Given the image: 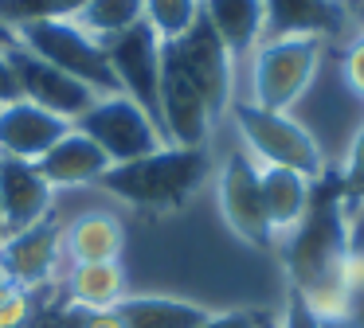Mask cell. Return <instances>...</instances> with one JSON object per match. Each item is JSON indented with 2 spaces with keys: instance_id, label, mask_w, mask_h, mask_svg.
I'll list each match as a JSON object with an SVG mask.
<instances>
[{
  "instance_id": "4",
  "label": "cell",
  "mask_w": 364,
  "mask_h": 328,
  "mask_svg": "<svg viewBox=\"0 0 364 328\" xmlns=\"http://www.w3.org/2000/svg\"><path fill=\"white\" fill-rule=\"evenodd\" d=\"M286 239H290V250H286L290 289L309 293L317 285L337 281V266L348 250L341 192H317V184H314V199H309L306 219Z\"/></svg>"
},
{
  "instance_id": "15",
  "label": "cell",
  "mask_w": 364,
  "mask_h": 328,
  "mask_svg": "<svg viewBox=\"0 0 364 328\" xmlns=\"http://www.w3.org/2000/svg\"><path fill=\"white\" fill-rule=\"evenodd\" d=\"M200 16L215 31L235 67H247L251 51L267 39V4L262 0H200Z\"/></svg>"
},
{
  "instance_id": "27",
  "label": "cell",
  "mask_w": 364,
  "mask_h": 328,
  "mask_svg": "<svg viewBox=\"0 0 364 328\" xmlns=\"http://www.w3.org/2000/svg\"><path fill=\"white\" fill-rule=\"evenodd\" d=\"M364 180V117L353 129V141L345 148V160H341V184H360Z\"/></svg>"
},
{
  "instance_id": "11",
  "label": "cell",
  "mask_w": 364,
  "mask_h": 328,
  "mask_svg": "<svg viewBox=\"0 0 364 328\" xmlns=\"http://www.w3.org/2000/svg\"><path fill=\"white\" fill-rule=\"evenodd\" d=\"M9 59H12V70H16V82H20V98L51 109V114H59L63 121H71V125L95 106L98 94L90 90V86H82L79 78H71V75H63L59 67L43 62L40 55H32L28 47L12 43Z\"/></svg>"
},
{
  "instance_id": "30",
  "label": "cell",
  "mask_w": 364,
  "mask_h": 328,
  "mask_svg": "<svg viewBox=\"0 0 364 328\" xmlns=\"http://www.w3.org/2000/svg\"><path fill=\"white\" fill-rule=\"evenodd\" d=\"M267 312H251V309H231V312H212L200 328H262Z\"/></svg>"
},
{
  "instance_id": "26",
  "label": "cell",
  "mask_w": 364,
  "mask_h": 328,
  "mask_svg": "<svg viewBox=\"0 0 364 328\" xmlns=\"http://www.w3.org/2000/svg\"><path fill=\"white\" fill-rule=\"evenodd\" d=\"M341 78H345L348 94H356L364 102V31L348 39L345 55H341Z\"/></svg>"
},
{
  "instance_id": "3",
  "label": "cell",
  "mask_w": 364,
  "mask_h": 328,
  "mask_svg": "<svg viewBox=\"0 0 364 328\" xmlns=\"http://www.w3.org/2000/svg\"><path fill=\"white\" fill-rule=\"evenodd\" d=\"M228 117L235 121L243 148L255 153V164H270V168H290L306 180H325V148L321 141L309 133L306 121H298L294 114L282 109H262L255 102L235 98V106L228 109Z\"/></svg>"
},
{
  "instance_id": "25",
  "label": "cell",
  "mask_w": 364,
  "mask_h": 328,
  "mask_svg": "<svg viewBox=\"0 0 364 328\" xmlns=\"http://www.w3.org/2000/svg\"><path fill=\"white\" fill-rule=\"evenodd\" d=\"M40 297H43V289L40 293H32L24 285L0 289V328H24L36 317V309H40Z\"/></svg>"
},
{
  "instance_id": "14",
  "label": "cell",
  "mask_w": 364,
  "mask_h": 328,
  "mask_svg": "<svg viewBox=\"0 0 364 328\" xmlns=\"http://www.w3.org/2000/svg\"><path fill=\"white\" fill-rule=\"evenodd\" d=\"M71 129V121H63L59 114L36 106L28 98H16L9 106H0V156H16V160H40L63 133Z\"/></svg>"
},
{
  "instance_id": "9",
  "label": "cell",
  "mask_w": 364,
  "mask_h": 328,
  "mask_svg": "<svg viewBox=\"0 0 364 328\" xmlns=\"http://www.w3.org/2000/svg\"><path fill=\"white\" fill-rule=\"evenodd\" d=\"M157 121L168 145L181 148H208L212 125L220 117L212 114V106L204 102V94L188 82L181 67L161 51V94H157Z\"/></svg>"
},
{
  "instance_id": "35",
  "label": "cell",
  "mask_w": 364,
  "mask_h": 328,
  "mask_svg": "<svg viewBox=\"0 0 364 328\" xmlns=\"http://www.w3.org/2000/svg\"><path fill=\"white\" fill-rule=\"evenodd\" d=\"M0 43H16V39H12L9 31H0Z\"/></svg>"
},
{
  "instance_id": "18",
  "label": "cell",
  "mask_w": 364,
  "mask_h": 328,
  "mask_svg": "<svg viewBox=\"0 0 364 328\" xmlns=\"http://www.w3.org/2000/svg\"><path fill=\"white\" fill-rule=\"evenodd\" d=\"M259 184H262V207H267L270 234H290L306 219L309 199H314V180L298 176L290 168H270L259 164Z\"/></svg>"
},
{
  "instance_id": "22",
  "label": "cell",
  "mask_w": 364,
  "mask_h": 328,
  "mask_svg": "<svg viewBox=\"0 0 364 328\" xmlns=\"http://www.w3.org/2000/svg\"><path fill=\"white\" fill-rule=\"evenodd\" d=\"M75 20L95 39H110V35H118V31L145 20V0H87L75 12Z\"/></svg>"
},
{
  "instance_id": "2",
  "label": "cell",
  "mask_w": 364,
  "mask_h": 328,
  "mask_svg": "<svg viewBox=\"0 0 364 328\" xmlns=\"http://www.w3.org/2000/svg\"><path fill=\"white\" fill-rule=\"evenodd\" d=\"M325 51H329L325 35H267L247 59L243 102L294 114V106L306 98L321 75Z\"/></svg>"
},
{
  "instance_id": "1",
  "label": "cell",
  "mask_w": 364,
  "mask_h": 328,
  "mask_svg": "<svg viewBox=\"0 0 364 328\" xmlns=\"http://www.w3.org/2000/svg\"><path fill=\"white\" fill-rule=\"evenodd\" d=\"M212 172L208 148L161 145L157 153L137 156L129 164H110L98 187L137 211H176L196 199L200 187H208Z\"/></svg>"
},
{
  "instance_id": "12",
  "label": "cell",
  "mask_w": 364,
  "mask_h": 328,
  "mask_svg": "<svg viewBox=\"0 0 364 328\" xmlns=\"http://www.w3.org/2000/svg\"><path fill=\"white\" fill-rule=\"evenodd\" d=\"M55 187L43 180V172L32 160L0 156V226L4 234H16L24 226H36L51 219Z\"/></svg>"
},
{
  "instance_id": "31",
  "label": "cell",
  "mask_w": 364,
  "mask_h": 328,
  "mask_svg": "<svg viewBox=\"0 0 364 328\" xmlns=\"http://www.w3.org/2000/svg\"><path fill=\"white\" fill-rule=\"evenodd\" d=\"M9 47L12 43H0V106H9V102L20 98V82H16V70H12Z\"/></svg>"
},
{
  "instance_id": "13",
  "label": "cell",
  "mask_w": 364,
  "mask_h": 328,
  "mask_svg": "<svg viewBox=\"0 0 364 328\" xmlns=\"http://www.w3.org/2000/svg\"><path fill=\"white\" fill-rule=\"evenodd\" d=\"M0 250L9 258L16 285L40 293V289L55 285V270H59V258H63V226L55 219H43V223L24 226L16 234H4Z\"/></svg>"
},
{
  "instance_id": "17",
  "label": "cell",
  "mask_w": 364,
  "mask_h": 328,
  "mask_svg": "<svg viewBox=\"0 0 364 328\" xmlns=\"http://www.w3.org/2000/svg\"><path fill=\"white\" fill-rule=\"evenodd\" d=\"M126 223L114 211H82L63 231V254L75 266L82 262H122Z\"/></svg>"
},
{
  "instance_id": "36",
  "label": "cell",
  "mask_w": 364,
  "mask_h": 328,
  "mask_svg": "<svg viewBox=\"0 0 364 328\" xmlns=\"http://www.w3.org/2000/svg\"><path fill=\"white\" fill-rule=\"evenodd\" d=\"M0 239H4V226H0Z\"/></svg>"
},
{
  "instance_id": "21",
  "label": "cell",
  "mask_w": 364,
  "mask_h": 328,
  "mask_svg": "<svg viewBox=\"0 0 364 328\" xmlns=\"http://www.w3.org/2000/svg\"><path fill=\"white\" fill-rule=\"evenodd\" d=\"M126 297V266L122 262H82L67 273V301L87 309H114Z\"/></svg>"
},
{
  "instance_id": "33",
  "label": "cell",
  "mask_w": 364,
  "mask_h": 328,
  "mask_svg": "<svg viewBox=\"0 0 364 328\" xmlns=\"http://www.w3.org/2000/svg\"><path fill=\"white\" fill-rule=\"evenodd\" d=\"M9 285H16V278H12L9 258H4V250H0V289H9Z\"/></svg>"
},
{
  "instance_id": "24",
  "label": "cell",
  "mask_w": 364,
  "mask_h": 328,
  "mask_svg": "<svg viewBox=\"0 0 364 328\" xmlns=\"http://www.w3.org/2000/svg\"><path fill=\"white\" fill-rule=\"evenodd\" d=\"M200 20V0H145V23L161 39H176Z\"/></svg>"
},
{
  "instance_id": "32",
  "label": "cell",
  "mask_w": 364,
  "mask_h": 328,
  "mask_svg": "<svg viewBox=\"0 0 364 328\" xmlns=\"http://www.w3.org/2000/svg\"><path fill=\"white\" fill-rule=\"evenodd\" d=\"M90 328H122V320H118V312H114V309H95Z\"/></svg>"
},
{
  "instance_id": "10",
  "label": "cell",
  "mask_w": 364,
  "mask_h": 328,
  "mask_svg": "<svg viewBox=\"0 0 364 328\" xmlns=\"http://www.w3.org/2000/svg\"><path fill=\"white\" fill-rule=\"evenodd\" d=\"M110 70L118 78V90L129 94L137 106H145L157 117V94H161V35L149 23H134V28L118 31V35L102 39Z\"/></svg>"
},
{
  "instance_id": "7",
  "label": "cell",
  "mask_w": 364,
  "mask_h": 328,
  "mask_svg": "<svg viewBox=\"0 0 364 328\" xmlns=\"http://www.w3.org/2000/svg\"><path fill=\"white\" fill-rule=\"evenodd\" d=\"M161 51L188 75V82L204 94V102L212 106L215 117H223L235 106V59L215 39V31L204 23V16L184 35L161 39Z\"/></svg>"
},
{
  "instance_id": "19",
  "label": "cell",
  "mask_w": 364,
  "mask_h": 328,
  "mask_svg": "<svg viewBox=\"0 0 364 328\" xmlns=\"http://www.w3.org/2000/svg\"><path fill=\"white\" fill-rule=\"evenodd\" d=\"M267 35H325L329 39L348 20V4L337 0H262Z\"/></svg>"
},
{
  "instance_id": "29",
  "label": "cell",
  "mask_w": 364,
  "mask_h": 328,
  "mask_svg": "<svg viewBox=\"0 0 364 328\" xmlns=\"http://www.w3.org/2000/svg\"><path fill=\"white\" fill-rule=\"evenodd\" d=\"M63 301H67V297L59 293V285L43 289V297H40V309H36V317L28 320L24 328H59V312H63Z\"/></svg>"
},
{
  "instance_id": "5",
  "label": "cell",
  "mask_w": 364,
  "mask_h": 328,
  "mask_svg": "<svg viewBox=\"0 0 364 328\" xmlns=\"http://www.w3.org/2000/svg\"><path fill=\"white\" fill-rule=\"evenodd\" d=\"M20 47H28L32 55H40L43 62L59 67L63 75L79 78L82 86L102 98V94H118V78L110 70L102 39H95L75 16H55V20H32L24 28L12 31Z\"/></svg>"
},
{
  "instance_id": "6",
  "label": "cell",
  "mask_w": 364,
  "mask_h": 328,
  "mask_svg": "<svg viewBox=\"0 0 364 328\" xmlns=\"http://www.w3.org/2000/svg\"><path fill=\"white\" fill-rule=\"evenodd\" d=\"M75 129L87 133V137L110 156V164H129V160H137V156H149V153H157L161 145H168L157 117L145 106H137V102L122 90L95 98V106L75 121Z\"/></svg>"
},
{
  "instance_id": "16",
  "label": "cell",
  "mask_w": 364,
  "mask_h": 328,
  "mask_svg": "<svg viewBox=\"0 0 364 328\" xmlns=\"http://www.w3.org/2000/svg\"><path fill=\"white\" fill-rule=\"evenodd\" d=\"M36 168L43 172V180H48L55 192L59 187H87V184H98V180L106 176L110 156H106L87 133H79L71 125V129L36 160Z\"/></svg>"
},
{
  "instance_id": "20",
  "label": "cell",
  "mask_w": 364,
  "mask_h": 328,
  "mask_svg": "<svg viewBox=\"0 0 364 328\" xmlns=\"http://www.w3.org/2000/svg\"><path fill=\"white\" fill-rule=\"evenodd\" d=\"M114 312H118L122 328H200L212 317V309H204V305L165 293H126L114 305Z\"/></svg>"
},
{
  "instance_id": "8",
  "label": "cell",
  "mask_w": 364,
  "mask_h": 328,
  "mask_svg": "<svg viewBox=\"0 0 364 328\" xmlns=\"http://www.w3.org/2000/svg\"><path fill=\"white\" fill-rule=\"evenodd\" d=\"M215 203L231 234H239L251 246H270L274 234L267 223L262 207V184H259V164L247 153H228L215 172Z\"/></svg>"
},
{
  "instance_id": "23",
  "label": "cell",
  "mask_w": 364,
  "mask_h": 328,
  "mask_svg": "<svg viewBox=\"0 0 364 328\" xmlns=\"http://www.w3.org/2000/svg\"><path fill=\"white\" fill-rule=\"evenodd\" d=\"M87 0H0V31H16L32 20H55V16H75Z\"/></svg>"
},
{
  "instance_id": "34",
  "label": "cell",
  "mask_w": 364,
  "mask_h": 328,
  "mask_svg": "<svg viewBox=\"0 0 364 328\" xmlns=\"http://www.w3.org/2000/svg\"><path fill=\"white\" fill-rule=\"evenodd\" d=\"M262 328H278V317H270V312H267V320H262Z\"/></svg>"
},
{
  "instance_id": "38",
  "label": "cell",
  "mask_w": 364,
  "mask_h": 328,
  "mask_svg": "<svg viewBox=\"0 0 364 328\" xmlns=\"http://www.w3.org/2000/svg\"><path fill=\"white\" fill-rule=\"evenodd\" d=\"M348 4H353V0H348Z\"/></svg>"
},
{
  "instance_id": "28",
  "label": "cell",
  "mask_w": 364,
  "mask_h": 328,
  "mask_svg": "<svg viewBox=\"0 0 364 328\" xmlns=\"http://www.w3.org/2000/svg\"><path fill=\"white\" fill-rule=\"evenodd\" d=\"M278 328H325V324L309 312L306 297H301L298 289H290V293H286V309H282V317H278Z\"/></svg>"
},
{
  "instance_id": "37",
  "label": "cell",
  "mask_w": 364,
  "mask_h": 328,
  "mask_svg": "<svg viewBox=\"0 0 364 328\" xmlns=\"http://www.w3.org/2000/svg\"><path fill=\"white\" fill-rule=\"evenodd\" d=\"M337 4H348V0H337Z\"/></svg>"
}]
</instances>
